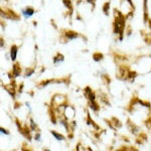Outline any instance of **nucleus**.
Here are the masks:
<instances>
[{
	"label": "nucleus",
	"instance_id": "1",
	"mask_svg": "<svg viewBox=\"0 0 151 151\" xmlns=\"http://www.w3.org/2000/svg\"><path fill=\"white\" fill-rule=\"evenodd\" d=\"M125 27V18L122 15H120V17H116L115 21V33H119L121 35V40H122V35H123V30Z\"/></svg>",
	"mask_w": 151,
	"mask_h": 151
},
{
	"label": "nucleus",
	"instance_id": "2",
	"mask_svg": "<svg viewBox=\"0 0 151 151\" xmlns=\"http://www.w3.org/2000/svg\"><path fill=\"white\" fill-rule=\"evenodd\" d=\"M85 96H86L91 102L95 101V95L93 94V92L91 91L90 88H86V90H85Z\"/></svg>",
	"mask_w": 151,
	"mask_h": 151
},
{
	"label": "nucleus",
	"instance_id": "3",
	"mask_svg": "<svg viewBox=\"0 0 151 151\" xmlns=\"http://www.w3.org/2000/svg\"><path fill=\"white\" fill-rule=\"evenodd\" d=\"M16 55H17V47H16V45H12V47H11V52H10L12 60H15Z\"/></svg>",
	"mask_w": 151,
	"mask_h": 151
},
{
	"label": "nucleus",
	"instance_id": "4",
	"mask_svg": "<svg viewBox=\"0 0 151 151\" xmlns=\"http://www.w3.org/2000/svg\"><path fill=\"white\" fill-rule=\"evenodd\" d=\"M22 13L24 14V16H25L26 18H28L29 16L33 15V13H35V10H33L32 8H26L25 10H22Z\"/></svg>",
	"mask_w": 151,
	"mask_h": 151
},
{
	"label": "nucleus",
	"instance_id": "5",
	"mask_svg": "<svg viewBox=\"0 0 151 151\" xmlns=\"http://www.w3.org/2000/svg\"><path fill=\"white\" fill-rule=\"evenodd\" d=\"M65 36H67L69 40H75V38H77L79 35L76 32H73V31H68L67 33H65Z\"/></svg>",
	"mask_w": 151,
	"mask_h": 151
},
{
	"label": "nucleus",
	"instance_id": "6",
	"mask_svg": "<svg viewBox=\"0 0 151 151\" xmlns=\"http://www.w3.org/2000/svg\"><path fill=\"white\" fill-rule=\"evenodd\" d=\"M20 72H21L20 67H19L17 64L14 65V67H13V75L15 76V77H18V76L20 75Z\"/></svg>",
	"mask_w": 151,
	"mask_h": 151
},
{
	"label": "nucleus",
	"instance_id": "7",
	"mask_svg": "<svg viewBox=\"0 0 151 151\" xmlns=\"http://www.w3.org/2000/svg\"><path fill=\"white\" fill-rule=\"evenodd\" d=\"M93 58H94V60H96V62H99L100 60H102V58H103V55H102V53H94Z\"/></svg>",
	"mask_w": 151,
	"mask_h": 151
},
{
	"label": "nucleus",
	"instance_id": "8",
	"mask_svg": "<svg viewBox=\"0 0 151 151\" xmlns=\"http://www.w3.org/2000/svg\"><path fill=\"white\" fill-rule=\"evenodd\" d=\"M109 8H110V3H109V2H107V3H105V5L103 7V10H104L106 15H108V14H109V12H108Z\"/></svg>",
	"mask_w": 151,
	"mask_h": 151
},
{
	"label": "nucleus",
	"instance_id": "9",
	"mask_svg": "<svg viewBox=\"0 0 151 151\" xmlns=\"http://www.w3.org/2000/svg\"><path fill=\"white\" fill-rule=\"evenodd\" d=\"M52 134L53 136H55V138H57L58 140H64L65 138H64V136L63 135H60V134H58V133H55V131H52Z\"/></svg>",
	"mask_w": 151,
	"mask_h": 151
},
{
	"label": "nucleus",
	"instance_id": "10",
	"mask_svg": "<svg viewBox=\"0 0 151 151\" xmlns=\"http://www.w3.org/2000/svg\"><path fill=\"white\" fill-rule=\"evenodd\" d=\"M55 63H58V62H62V60H64V55H60V53H58V58H55Z\"/></svg>",
	"mask_w": 151,
	"mask_h": 151
},
{
	"label": "nucleus",
	"instance_id": "11",
	"mask_svg": "<svg viewBox=\"0 0 151 151\" xmlns=\"http://www.w3.org/2000/svg\"><path fill=\"white\" fill-rule=\"evenodd\" d=\"M64 4L68 8H72V3H70V0H64Z\"/></svg>",
	"mask_w": 151,
	"mask_h": 151
},
{
	"label": "nucleus",
	"instance_id": "12",
	"mask_svg": "<svg viewBox=\"0 0 151 151\" xmlns=\"http://www.w3.org/2000/svg\"><path fill=\"white\" fill-rule=\"evenodd\" d=\"M33 72H35V70H27V72H26V77H28V76H30L31 74H32V73Z\"/></svg>",
	"mask_w": 151,
	"mask_h": 151
},
{
	"label": "nucleus",
	"instance_id": "13",
	"mask_svg": "<svg viewBox=\"0 0 151 151\" xmlns=\"http://www.w3.org/2000/svg\"><path fill=\"white\" fill-rule=\"evenodd\" d=\"M1 132H2V133H5V134H8V132H7L6 130H4L3 128H1Z\"/></svg>",
	"mask_w": 151,
	"mask_h": 151
},
{
	"label": "nucleus",
	"instance_id": "14",
	"mask_svg": "<svg viewBox=\"0 0 151 151\" xmlns=\"http://www.w3.org/2000/svg\"><path fill=\"white\" fill-rule=\"evenodd\" d=\"M88 2H89V3H93L94 2V0H87Z\"/></svg>",
	"mask_w": 151,
	"mask_h": 151
},
{
	"label": "nucleus",
	"instance_id": "15",
	"mask_svg": "<svg viewBox=\"0 0 151 151\" xmlns=\"http://www.w3.org/2000/svg\"><path fill=\"white\" fill-rule=\"evenodd\" d=\"M128 2H129V3L131 4V5H132V2H131V0H128Z\"/></svg>",
	"mask_w": 151,
	"mask_h": 151
}]
</instances>
